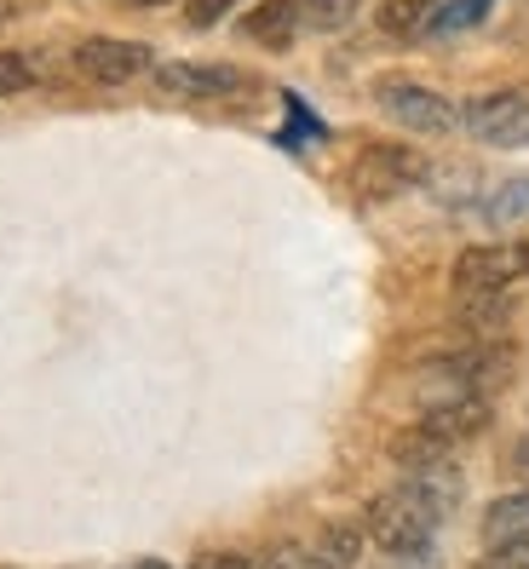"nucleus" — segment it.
<instances>
[{
  "mask_svg": "<svg viewBox=\"0 0 529 569\" xmlns=\"http://www.w3.org/2000/svg\"><path fill=\"white\" fill-rule=\"evenodd\" d=\"M438 512L426 507V500L415 489H386L369 500V512H362V529H369V541L391 558H426L432 552V535H438Z\"/></svg>",
  "mask_w": 529,
  "mask_h": 569,
  "instance_id": "obj_1",
  "label": "nucleus"
},
{
  "mask_svg": "<svg viewBox=\"0 0 529 569\" xmlns=\"http://www.w3.org/2000/svg\"><path fill=\"white\" fill-rule=\"evenodd\" d=\"M426 173H432V161L409 144H369L351 161V184H357V196H369V202H391V196L426 184Z\"/></svg>",
  "mask_w": 529,
  "mask_h": 569,
  "instance_id": "obj_2",
  "label": "nucleus"
},
{
  "mask_svg": "<svg viewBox=\"0 0 529 569\" xmlns=\"http://www.w3.org/2000/svg\"><path fill=\"white\" fill-rule=\"evenodd\" d=\"M375 104H380L397 127H403V132H432V139H443V132L460 127V110L449 104V98L432 92V87H420V81H409V76L375 81Z\"/></svg>",
  "mask_w": 529,
  "mask_h": 569,
  "instance_id": "obj_3",
  "label": "nucleus"
},
{
  "mask_svg": "<svg viewBox=\"0 0 529 569\" xmlns=\"http://www.w3.org/2000/svg\"><path fill=\"white\" fill-rule=\"evenodd\" d=\"M467 132L489 150H518L529 144V98L512 92V87H495V92H478L467 110H460Z\"/></svg>",
  "mask_w": 529,
  "mask_h": 569,
  "instance_id": "obj_4",
  "label": "nucleus"
},
{
  "mask_svg": "<svg viewBox=\"0 0 529 569\" xmlns=\"http://www.w3.org/2000/svg\"><path fill=\"white\" fill-rule=\"evenodd\" d=\"M529 277V242H483L455 259V293H507Z\"/></svg>",
  "mask_w": 529,
  "mask_h": 569,
  "instance_id": "obj_5",
  "label": "nucleus"
},
{
  "mask_svg": "<svg viewBox=\"0 0 529 569\" xmlns=\"http://www.w3.org/2000/svg\"><path fill=\"white\" fill-rule=\"evenodd\" d=\"M156 70V58L144 41H116V36H87L76 47V76L92 81V87H121L132 76Z\"/></svg>",
  "mask_w": 529,
  "mask_h": 569,
  "instance_id": "obj_6",
  "label": "nucleus"
},
{
  "mask_svg": "<svg viewBox=\"0 0 529 569\" xmlns=\"http://www.w3.org/2000/svg\"><path fill=\"white\" fill-rule=\"evenodd\" d=\"M156 87L168 98H230L242 87V70L237 63H156Z\"/></svg>",
  "mask_w": 529,
  "mask_h": 569,
  "instance_id": "obj_7",
  "label": "nucleus"
},
{
  "mask_svg": "<svg viewBox=\"0 0 529 569\" xmlns=\"http://www.w3.org/2000/svg\"><path fill=\"white\" fill-rule=\"evenodd\" d=\"M420 426L455 449V443L478 438V431L489 426V397H478V391H455V397H443V403L426 409V415H420Z\"/></svg>",
  "mask_w": 529,
  "mask_h": 569,
  "instance_id": "obj_8",
  "label": "nucleus"
},
{
  "mask_svg": "<svg viewBox=\"0 0 529 569\" xmlns=\"http://www.w3.org/2000/svg\"><path fill=\"white\" fill-rule=\"evenodd\" d=\"M438 375L455 380V391H478V397H489L495 386L512 375V362H507L501 346H483V340H478L472 351H460V357H438Z\"/></svg>",
  "mask_w": 529,
  "mask_h": 569,
  "instance_id": "obj_9",
  "label": "nucleus"
},
{
  "mask_svg": "<svg viewBox=\"0 0 529 569\" xmlns=\"http://www.w3.org/2000/svg\"><path fill=\"white\" fill-rule=\"evenodd\" d=\"M293 29H300V0H259V7L242 18V36L259 41V47H293Z\"/></svg>",
  "mask_w": 529,
  "mask_h": 569,
  "instance_id": "obj_10",
  "label": "nucleus"
},
{
  "mask_svg": "<svg viewBox=\"0 0 529 569\" xmlns=\"http://www.w3.org/2000/svg\"><path fill=\"white\" fill-rule=\"evenodd\" d=\"M306 547H311L317 569H351V563L362 558V547H369V529L351 523V518H340V523H322Z\"/></svg>",
  "mask_w": 529,
  "mask_h": 569,
  "instance_id": "obj_11",
  "label": "nucleus"
},
{
  "mask_svg": "<svg viewBox=\"0 0 529 569\" xmlns=\"http://www.w3.org/2000/svg\"><path fill=\"white\" fill-rule=\"evenodd\" d=\"M403 489H415L438 518H449L455 500H460V472H455V460H432V466H415V472H403Z\"/></svg>",
  "mask_w": 529,
  "mask_h": 569,
  "instance_id": "obj_12",
  "label": "nucleus"
},
{
  "mask_svg": "<svg viewBox=\"0 0 529 569\" xmlns=\"http://www.w3.org/2000/svg\"><path fill=\"white\" fill-rule=\"evenodd\" d=\"M523 535H529V489L495 495L489 512H483V541L501 547V541H523Z\"/></svg>",
  "mask_w": 529,
  "mask_h": 569,
  "instance_id": "obj_13",
  "label": "nucleus"
},
{
  "mask_svg": "<svg viewBox=\"0 0 529 569\" xmlns=\"http://www.w3.org/2000/svg\"><path fill=\"white\" fill-rule=\"evenodd\" d=\"M391 460L403 466V472H415V466H432V460H449V443L443 438H432L420 420L409 426V431H397L391 438Z\"/></svg>",
  "mask_w": 529,
  "mask_h": 569,
  "instance_id": "obj_14",
  "label": "nucleus"
},
{
  "mask_svg": "<svg viewBox=\"0 0 529 569\" xmlns=\"http://www.w3.org/2000/svg\"><path fill=\"white\" fill-rule=\"evenodd\" d=\"M455 317H460V328H472L478 340H483L489 328H501L507 293H455Z\"/></svg>",
  "mask_w": 529,
  "mask_h": 569,
  "instance_id": "obj_15",
  "label": "nucleus"
},
{
  "mask_svg": "<svg viewBox=\"0 0 529 569\" xmlns=\"http://www.w3.org/2000/svg\"><path fill=\"white\" fill-rule=\"evenodd\" d=\"M375 18H380L386 36L409 41V36H420V29H426V18H432V0H380Z\"/></svg>",
  "mask_w": 529,
  "mask_h": 569,
  "instance_id": "obj_16",
  "label": "nucleus"
},
{
  "mask_svg": "<svg viewBox=\"0 0 529 569\" xmlns=\"http://www.w3.org/2000/svg\"><path fill=\"white\" fill-rule=\"evenodd\" d=\"M495 0H443V7L426 18V36H460V29H472L489 18Z\"/></svg>",
  "mask_w": 529,
  "mask_h": 569,
  "instance_id": "obj_17",
  "label": "nucleus"
},
{
  "mask_svg": "<svg viewBox=\"0 0 529 569\" xmlns=\"http://www.w3.org/2000/svg\"><path fill=\"white\" fill-rule=\"evenodd\" d=\"M483 219L489 224H529V179H507L483 202Z\"/></svg>",
  "mask_w": 529,
  "mask_h": 569,
  "instance_id": "obj_18",
  "label": "nucleus"
},
{
  "mask_svg": "<svg viewBox=\"0 0 529 569\" xmlns=\"http://www.w3.org/2000/svg\"><path fill=\"white\" fill-rule=\"evenodd\" d=\"M357 18V0H300V23L306 29H322V36H335Z\"/></svg>",
  "mask_w": 529,
  "mask_h": 569,
  "instance_id": "obj_19",
  "label": "nucleus"
},
{
  "mask_svg": "<svg viewBox=\"0 0 529 569\" xmlns=\"http://www.w3.org/2000/svg\"><path fill=\"white\" fill-rule=\"evenodd\" d=\"M29 87H36V63H29L23 52H12V47H0V98H18Z\"/></svg>",
  "mask_w": 529,
  "mask_h": 569,
  "instance_id": "obj_20",
  "label": "nucleus"
},
{
  "mask_svg": "<svg viewBox=\"0 0 529 569\" xmlns=\"http://www.w3.org/2000/svg\"><path fill=\"white\" fill-rule=\"evenodd\" d=\"M248 569H317V558H311L306 541H288V547H271L264 558H253Z\"/></svg>",
  "mask_w": 529,
  "mask_h": 569,
  "instance_id": "obj_21",
  "label": "nucleus"
},
{
  "mask_svg": "<svg viewBox=\"0 0 529 569\" xmlns=\"http://www.w3.org/2000/svg\"><path fill=\"white\" fill-rule=\"evenodd\" d=\"M472 569H529V535H523V541H501V547H489Z\"/></svg>",
  "mask_w": 529,
  "mask_h": 569,
  "instance_id": "obj_22",
  "label": "nucleus"
},
{
  "mask_svg": "<svg viewBox=\"0 0 529 569\" xmlns=\"http://www.w3.org/2000/svg\"><path fill=\"white\" fill-rule=\"evenodd\" d=\"M237 0H184V23L190 29H208V23H219Z\"/></svg>",
  "mask_w": 529,
  "mask_h": 569,
  "instance_id": "obj_23",
  "label": "nucleus"
},
{
  "mask_svg": "<svg viewBox=\"0 0 529 569\" xmlns=\"http://www.w3.org/2000/svg\"><path fill=\"white\" fill-rule=\"evenodd\" d=\"M253 558H242V552H202V558H190L184 569H248Z\"/></svg>",
  "mask_w": 529,
  "mask_h": 569,
  "instance_id": "obj_24",
  "label": "nucleus"
},
{
  "mask_svg": "<svg viewBox=\"0 0 529 569\" xmlns=\"http://www.w3.org/2000/svg\"><path fill=\"white\" fill-rule=\"evenodd\" d=\"M132 569H168V563H161V558H144V563H132Z\"/></svg>",
  "mask_w": 529,
  "mask_h": 569,
  "instance_id": "obj_25",
  "label": "nucleus"
},
{
  "mask_svg": "<svg viewBox=\"0 0 529 569\" xmlns=\"http://www.w3.org/2000/svg\"><path fill=\"white\" fill-rule=\"evenodd\" d=\"M518 466H529V438H523V443H518Z\"/></svg>",
  "mask_w": 529,
  "mask_h": 569,
  "instance_id": "obj_26",
  "label": "nucleus"
},
{
  "mask_svg": "<svg viewBox=\"0 0 529 569\" xmlns=\"http://www.w3.org/2000/svg\"><path fill=\"white\" fill-rule=\"evenodd\" d=\"M127 7H168V0H127Z\"/></svg>",
  "mask_w": 529,
  "mask_h": 569,
  "instance_id": "obj_27",
  "label": "nucleus"
}]
</instances>
